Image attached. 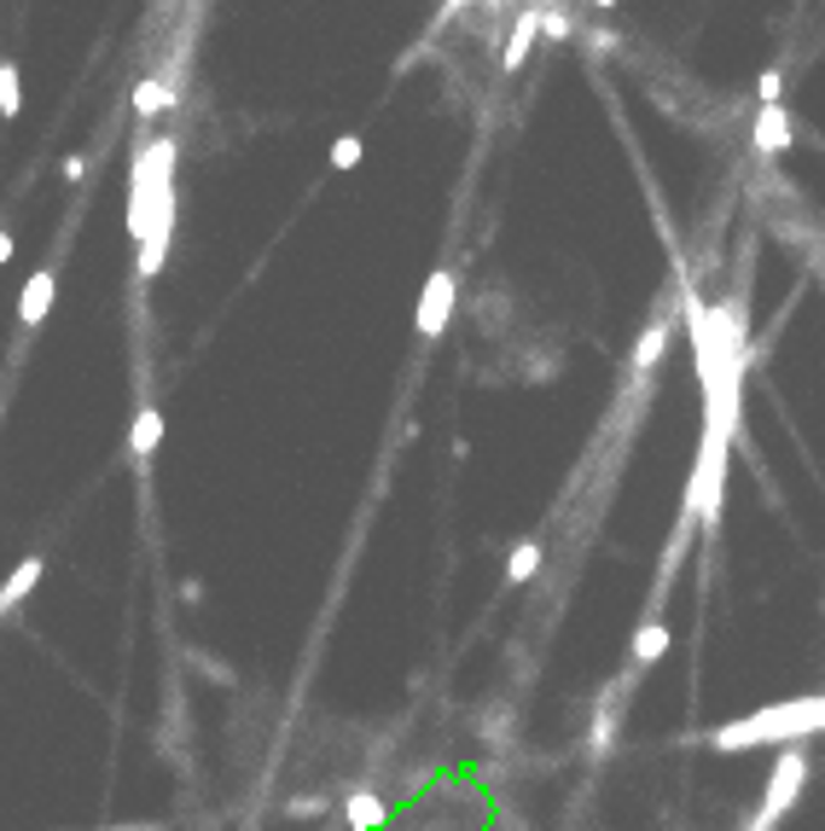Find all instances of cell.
Returning <instances> with one entry per match:
<instances>
[{
  "instance_id": "e0dca14e",
  "label": "cell",
  "mask_w": 825,
  "mask_h": 831,
  "mask_svg": "<svg viewBox=\"0 0 825 831\" xmlns=\"http://www.w3.org/2000/svg\"><path fill=\"white\" fill-rule=\"evenodd\" d=\"M756 93H761V106H779V99H785V70L768 65V70L756 76Z\"/></svg>"
},
{
  "instance_id": "4fadbf2b",
  "label": "cell",
  "mask_w": 825,
  "mask_h": 831,
  "mask_svg": "<svg viewBox=\"0 0 825 831\" xmlns=\"http://www.w3.org/2000/svg\"><path fill=\"white\" fill-rule=\"evenodd\" d=\"M343 815H349V826H355V831H373V826H384V802L373 797V790H355Z\"/></svg>"
},
{
  "instance_id": "ffe728a7",
  "label": "cell",
  "mask_w": 825,
  "mask_h": 831,
  "mask_svg": "<svg viewBox=\"0 0 825 831\" xmlns=\"http://www.w3.org/2000/svg\"><path fill=\"white\" fill-rule=\"evenodd\" d=\"M361 152H366V146H361L355 134H338V146H332V169H355V164H361Z\"/></svg>"
},
{
  "instance_id": "52a82bcc",
  "label": "cell",
  "mask_w": 825,
  "mask_h": 831,
  "mask_svg": "<svg viewBox=\"0 0 825 831\" xmlns=\"http://www.w3.org/2000/svg\"><path fill=\"white\" fill-rule=\"evenodd\" d=\"M157 442H163V408H157V401H140L134 424H129V454L134 459H152Z\"/></svg>"
},
{
  "instance_id": "8fae6325",
  "label": "cell",
  "mask_w": 825,
  "mask_h": 831,
  "mask_svg": "<svg viewBox=\"0 0 825 831\" xmlns=\"http://www.w3.org/2000/svg\"><path fill=\"white\" fill-rule=\"evenodd\" d=\"M663 652H669V628L657 622V617H646V622H639V634H634V668H651Z\"/></svg>"
},
{
  "instance_id": "d6986e66",
  "label": "cell",
  "mask_w": 825,
  "mask_h": 831,
  "mask_svg": "<svg viewBox=\"0 0 825 831\" xmlns=\"http://www.w3.org/2000/svg\"><path fill=\"white\" fill-rule=\"evenodd\" d=\"M541 35H547V42H570V35H575V18L570 12H541Z\"/></svg>"
},
{
  "instance_id": "7c38bea8",
  "label": "cell",
  "mask_w": 825,
  "mask_h": 831,
  "mask_svg": "<svg viewBox=\"0 0 825 831\" xmlns=\"http://www.w3.org/2000/svg\"><path fill=\"white\" fill-rule=\"evenodd\" d=\"M535 570H541V541H518V546H512V558H506V581L524 587Z\"/></svg>"
},
{
  "instance_id": "277c9868",
  "label": "cell",
  "mask_w": 825,
  "mask_h": 831,
  "mask_svg": "<svg viewBox=\"0 0 825 831\" xmlns=\"http://www.w3.org/2000/svg\"><path fill=\"white\" fill-rule=\"evenodd\" d=\"M453 302H460V279H453V268H437L425 279V297H419V314H413V332H419L425 343L442 337V326L453 320Z\"/></svg>"
},
{
  "instance_id": "603a6c76",
  "label": "cell",
  "mask_w": 825,
  "mask_h": 831,
  "mask_svg": "<svg viewBox=\"0 0 825 831\" xmlns=\"http://www.w3.org/2000/svg\"><path fill=\"white\" fill-rule=\"evenodd\" d=\"M58 175H65V180H81V175H88V157H81V152H70V157H65V169H58Z\"/></svg>"
},
{
  "instance_id": "9a60e30c",
  "label": "cell",
  "mask_w": 825,
  "mask_h": 831,
  "mask_svg": "<svg viewBox=\"0 0 825 831\" xmlns=\"http://www.w3.org/2000/svg\"><path fill=\"white\" fill-rule=\"evenodd\" d=\"M163 106H169V88H163L157 76H146V82L134 88V111H140V117H157Z\"/></svg>"
},
{
  "instance_id": "cb8c5ba5",
  "label": "cell",
  "mask_w": 825,
  "mask_h": 831,
  "mask_svg": "<svg viewBox=\"0 0 825 831\" xmlns=\"http://www.w3.org/2000/svg\"><path fill=\"white\" fill-rule=\"evenodd\" d=\"M12 251H18V245H12V233L0 228V268H7V262H12Z\"/></svg>"
},
{
  "instance_id": "ba28073f",
  "label": "cell",
  "mask_w": 825,
  "mask_h": 831,
  "mask_svg": "<svg viewBox=\"0 0 825 831\" xmlns=\"http://www.w3.org/2000/svg\"><path fill=\"white\" fill-rule=\"evenodd\" d=\"M41 570H47V558H41V553H30V558L18 564V570H12L7 581H0V617H7V611H18V605H24V599L35 594Z\"/></svg>"
},
{
  "instance_id": "30bf717a",
  "label": "cell",
  "mask_w": 825,
  "mask_h": 831,
  "mask_svg": "<svg viewBox=\"0 0 825 831\" xmlns=\"http://www.w3.org/2000/svg\"><path fill=\"white\" fill-rule=\"evenodd\" d=\"M535 35H541V12H524L518 24H512L506 53H501V70H506V76H512V70H524V58H529V47H535Z\"/></svg>"
},
{
  "instance_id": "7402d4cb",
  "label": "cell",
  "mask_w": 825,
  "mask_h": 831,
  "mask_svg": "<svg viewBox=\"0 0 825 831\" xmlns=\"http://www.w3.org/2000/svg\"><path fill=\"white\" fill-rule=\"evenodd\" d=\"M88 831H169L163 820H117V826H88Z\"/></svg>"
},
{
  "instance_id": "d4e9b609",
  "label": "cell",
  "mask_w": 825,
  "mask_h": 831,
  "mask_svg": "<svg viewBox=\"0 0 825 831\" xmlns=\"http://www.w3.org/2000/svg\"><path fill=\"white\" fill-rule=\"evenodd\" d=\"M745 831H773V826H768V820H761V815H750V820H745Z\"/></svg>"
},
{
  "instance_id": "83f0119b",
  "label": "cell",
  "mask_w": 825,
  "mask_h": 831,
  "mask_svg": "<svg viewBox=\"0 0 825 831\" xmlns=\"http://www.w3.org/2000/svg\"><path fill=\"white\" fill-rule=\"evenodd\" d=\"M518 831H524V826H518Z\"/></svg>"
},
{
  "instance_id": "8992f818",
  "label": "cell",
  "mask_w": 825,
  "mask_h": 831,
  "mask_svg": "<svg viewBox=\"0 0 825 831\" xmlns=\"http://www.w3.org/2000/svg\"><path fill=\"white\" fill-rule=\"evenodd\" d=\"M791 140H796L791 111H785V106H761V117H756V152H761V157H779Z\"/></svg>"
},
{
  "instance_id": "2e32d148",
  "label": "cell",
  "mask_w": 825,
  "mask_h": 831,
  "mask_svg": "<svg viewBox=\"0 0 825 831\" xmlns=\"http://www.w3.org/2000/svg\"><path fill=\"white\" fill-rule=\"evenodd\" d=\"M163 251H169V228H157L146 245H140V274H146V279L163 274Z\"/></svg>"
},
{
  "instance_id": "484cf974",
  "label": "cell",
  "mask_w": 825,
  "mask_h": 831,
  "mask_svg": "<svg viewBox=\"0 0 825 831\" xmlns=\"http://www.w3.org/2000/svg\"><path fill=\"white\" fill-rule=\"evenodd\" d=\"M587 7H616V0H587Z\"/></svg>"
},
{
  "instance_id": "5bb4252c",
  "label": "cell",
  "mask_w": 825,
  "mask_h": 831,
  "mask_svg": "<svg viewBox=\"0 0 825 831\" xmlns=\"http://www.w3.org/2000/svg\"><path fill=\"white\" fill-rule=\"evenodd\" d=\"M24 111V76H18L12 58H0V117H18Z\"/></svg>"
},
{
  "instance_id": "9c48e42d",
  "label": "cell",
  "mask_w": 825,
  "mask_h": 831,
  "mask_svg": "<svg viewBox=\"0 0 825 831\" xmlns=\"http://www.w3.org/2000/svg\"><path fill=\"white\" fill-rule=\"evenodd\" d=\"M663 350H669V314H651V326L634 337V355H628V367H634V373H651L657 361H663Z\"/></svg>"
},
{
  "instance_id": "7a4b0ae2",
  "label": "cell",
  "mask_w": 825,
  "mask_h": 831,
  "mask_svg": "<svg viewBox=\"0 0 825 831\" xmlns=\"http://www.w3.org/2000/svg\"><path fill=\"white\" fill-rule=\"evenodd\" d=\"M721 495H727V424H710L704 436V454H697L692 465V483H686V512L692 523H704V530H715L721 518Z\"/></svg>"
},
{
  "instance_id": "44dd1931",
  "label": "cell",
  "mask_w": 825,
  "mask_h": 831,
  "mask_svg": "<svg viewBox=\"0 0 825 831\" xmlns=\"http://www.w3.org/2000/svg\"><path fill=\"white\" fill-rule=\"evenodd\" d=\"M326 808H332V797H326V790H315V797H292V802H285V815L302 820V815H326Z\"/></svg>"
},
{
  "instance_id": "6da1fadb",
  "label": "cell",
  "mask_w": 825,
  "mask_h": 831,
  "mask_svg": "<svg viewBox=\"0 0 825 831\" xmlns=\"http://www.w3.org/2000/svg\"><path fill=\"white\" fill-rule=\"evenodd\" d=\"M825 733V693L814 698H791V703H768V709H756V716H738V721H721L704 733L710 750H761V744H802V739H814Z\"/></svg>"
},
{
  "instance_id": "5b68a950",
  "label": "cell",
  "mask_w": 825,
  "mask_h": 831,
  "mask_svg": "<svg viewBox=\"0 0 825 831\" xmlns=\"http://www.w3.org/2000/svg\"><path fill=\"white\" fill-rule=\"evenodd\" d=\"M53 291H58V268H41L24 279V297H18V320L24 326H41V320L53 314Z\"/></svg>"
},
{
  "instance_id": "3957f363",
  "label": "cell",
  "mask_w": 825,
  "mask_h": 831,
  "mask_svg": "<svg viewBox=\"0 0 825 831\" xmlns=\"http://www.w3.org/2000/svg\"><path fill=\"white\" fill-rule=\"evenodd\" d=\"M802 785H809V750H802V744H785V750H779V762L768 767V790H761L756 815L768 820V826H779V820H785L791 808H796Z\"/></svg>"
},
{
  "instance_id": "ac0fdd59",
  "label": "cell",
  "mask_w": 825,
  "mask_h": 831,
  "mask_svg": "<svg viewBox=\"0 0 825 831\" xmlns=\"http://www.w3.org/2000/svg\"><path fill=\"white\" fill-rule=\"evenodd\" d=\"M610 739H616V709H600V716H593V756H605V750H610Z\"/></svg>"
},
{
  "instance_id": "4316f807",
  "label": "cell",
  "mask_w": 825,
  "mask_h": 831,
  "mask_svg": "<svg viewBox=\"0 0 825 831\" xmlns=\"http://www.w3.org/2000/svg\"><path fill=\"white\" fill-rule=\"evenodd\" d=\"M0 419H7V401H0Z\"/></svg>"
}]
</instances>
